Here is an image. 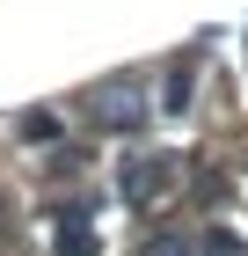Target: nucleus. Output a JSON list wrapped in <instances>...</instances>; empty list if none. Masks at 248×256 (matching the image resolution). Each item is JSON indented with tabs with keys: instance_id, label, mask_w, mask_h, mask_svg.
Instances as JSON below:
<instances>
[{
	"instance_id": "obj_1",
	"label": "nucleus",
	"mask_w": 248,
	"mask_h": 256,
	"mask_svg": "<svg viewBox=\"0 0 248 256\" xmlns=\"http://www.w3.org/2000/svg\"><path fill=\"white\" fill-rule=\"evenodd\" d=\"M183 183V154H139L117 168V198L124 205H153V198H168Z\"/></svg>"
},
{
	"instance_id": "obj_2",
	"label": "nucleus",
	"mask_w": 248,
	"mask_h": 256,
	"mask_svg": "<svg viewBox=\"0 0 248 256\" xmlns=\"http://www.w3.org/2000/svg\"><path fill=\"white\" fill-rule=\"evenodd\" d=\"M95 124L102 132H139L146 124V80L139 74H117L95 88Z\"/></svg>"
},
{
	"instance_id": "obj_3",
	"label": "nucleus",
	"mask_w": 248,
	"mask_h": 256,
	"mask_svg": "<svg viewBox=\"0 0 248 256\" xmlns=\"http://www.w3.org/2000/svg\"><path fill=\"white\" fill-rule=\"evenodd\" d=\"M51 256H102V234L88 227V220H58V234H51Z\"/></svg>"
},
{
	"instance_id": "obj_4",
	"label": "nucleus",
	"mask_w": 248,
	"mask_h": 256,
	"mask_svg": "<svg viewBox=\"0 0 248 256\" xmlns=\"http://www.w3.org/2000/svg\"><path fill=\"white\" fill-rule=\"evenodd\" d=\"M190 80H197V59H175L168 66V102H161V110H190Z\"/></svg>"
},
{
	"instance_id": "obj_5",
	"label": "nucleus",
	"mask_w": 248,
	"mask_h": 256,
	"mask_svg": "<svg viewBox=\"0 0 248 256\" xmlns=\"http://www.w3.org/2000/svg\"><path fill=\"white\" fill-rule=\"evenodd\" d=\"M15 132H22V139H44V146H51V139H58V118H51V110H22V118H15Z\"/></svg>"
},
{
	"instance_id": "obj_6",
	"label": "nucleus",
	"mask_w": 248,
	"mask_h": 256,
	"mask_svg": "<svg viewBox=\"0 0 248 256\" xmlns=\"http://www.w3.org/2000/svg\"><path fill=\"white\" fill-rule=\"evenodd\" d=\"M146 256H190V234H153Z\"/></svg>"
}]
</instances>
